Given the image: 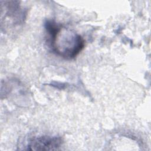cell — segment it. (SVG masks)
<instances>
[{"label": "cell", "mask_w": 151, "mask_h": 151, "mask_svg": "<svg viewBox=\"0 0 151 151\" xmlns=\"http://www.w3.org/2000/svg\"><path fill=\"white\" fill-rule=\"evenodd\" d=\"M62 140L58 137L43 136L32 139L27 147L28 150H58L60 147Z\"/></svg>", "instance_id": "cell-2"}, {"label": "cell", "mask_w": 151, "mask_h": 151, "mask_svg": "<svg viewBox=\"0 0 151 151\" xmlns=\"http://www.w3.org/2000/svg\"><path fill=\"white\" fill-rule=\"evenodd\" d=\"M45 27L48 34L47 42L57 55L65 59H72L83 49V38L73 30L53 21H47Z\"/></svg>", "instance_id": "cell-1"}]
</instances>
